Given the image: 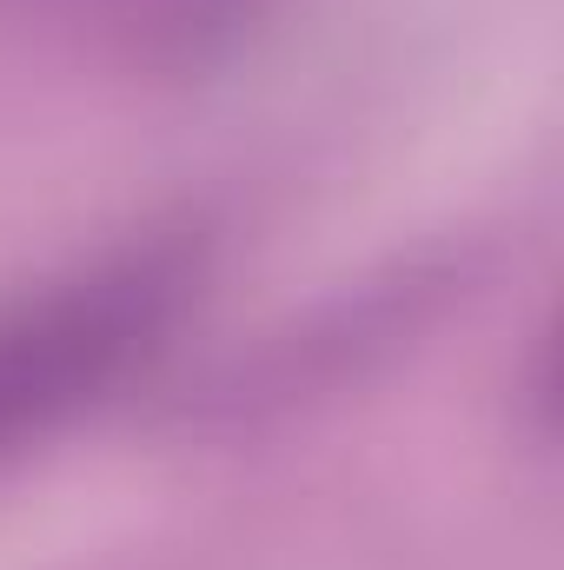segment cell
Instances as JSON below:
<instances>
[{
	"label": "cell",
	"instance_id": "obj_1",
	"mask_svg": "<svg viewBox=\"0 0 564 570\" xmlns=\"http://www.w3.org/2000/svg\"><path fill=\"white\" fill-rule=\"evenodd\" d=\"M193 259L186 246H134L87 273L0 305V458L87 412L107 385H120L173 312L186 305Z\"/></svg>",
	"mask_w": 564,
	"mask_h": 570
}]
</instances>
